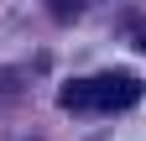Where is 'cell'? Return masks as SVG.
<instances>
[{
	"label": "cell",
	"instance_id": "cell-1",
	"mask_svg": "<svg viewBox=\"0 0 146 141\" xmlns=\"http://www.w3.org/2000/svg\"><path fill=\"white\" fill-rule=\"evenodd\" d=\"M141 99V78L136 73H99V78H78L58 94L63 110H131Z\"/></svg>",
	"mask_w": 146,
	"mask_h": 141
}]
</instances>
